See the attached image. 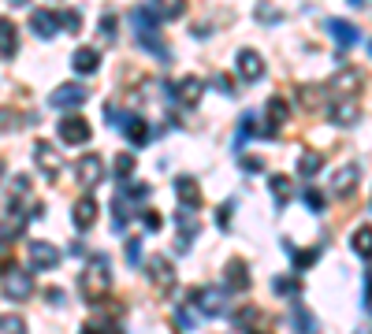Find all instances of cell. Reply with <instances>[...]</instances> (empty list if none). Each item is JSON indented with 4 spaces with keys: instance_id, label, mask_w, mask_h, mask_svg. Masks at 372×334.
I'll return each mask as SVG.
<instances>
[{
    "instance_id": "obj_10",
    "label": "cell",
    "mask_w": 372,
    "mask_h": 334,
    "mask_svg": "<svg viewBox=\"0 0 372 334\" xmlns=\"http://www.w3.org/2000/svg\"><path fill=\"white\" fill-rule=\"evenodd\" d=\"M86 97H90V90L86 86H78V82H63V86H56L53 90V108H78V104H86Z\"/></svg>"
},
{
    "instance_id": "obj_53",
    "label": "cell",
    "mask_w": 372,
    "mask_h": 334,
    "mask_svg": "<svg viewBox=\"0 0 372 334\" xmlns=\"http://www.w3.org/2000/svg\"><path fill=\"white\" fill-rule=\"evenodd\" d=\"M368 53H372V41H368Z\"/></svg>"
},
{
    "instance_id": "obj_13",
    "label": "cell",
    "mask_w": 372,
    "mask_h": 334,
    "mask_svg": "<svg viewBox=\"0 0 372 334\" xmlns=\"http://www.w3.org/2000/svg\"><path fill=\"white\" fill-rule=\"evenodd\" d=\"M235 71H238V78L242 82H257L265 75V60L253 53V48H242V53L235 56Z\"/></svg>"
},
{
    "instance_id": "obj_16",
    "label": "cell",
    "mask_w": 372,
    "mask_h": 334,
    "mask_svg": "<svg viewBox=\"0 0 372 334\" xmlns=\"http://www.w3.org/2000/svg\"><path fill=\"white\" fill-rule=\"evenodd\" d=\"M358 182H361V167H358V163H346V167H339V171H335L331 193H335V197H350L354 190H358Z\"/></svg>"
},
{
    "instance_id": "obj_41",
    "label": "cell",
    "mask_w": 372,
    "mask_h": 334,
    "mask_svg": "<svg viewBox=\"0 0 372 334\" xmlns=\"http://www.w3.org/2000/svg\"><path fill=\"white\" fill-rule=\"evenodd\" d=\"M142 223H145V230H160V215H156L153 208H145V212H142Z\"/></svg>"
},
{
    "instance_id": "obj_11",
    "label": "cell",
    "mask_w": 372,
    "mask_h": 334,
    "mask_svg": "<svg viewBox=\"0 0 372 334\" xmlns=\"http://www.w3.org/2000/svg\"><path fill=\"white\" fill-rule=\"evenodd\" d=\"M75 178L78 182H83V186H97V182H101L105 178V160L101 156H97V153H90V156H83V160H78L75 163Z\"/></svg>"
},
{
    "instance_id": "obj_39",
    "label": "cell",
    "mask_w": 372,
    "mask_h": 334,
    "mask_svg": "<svg viewBox=\"0 0 372 334\" xmlns=\"http://www.w3.org/2000/svg\"><path fill=\"white\" fill-rule=\"evenodd\" d=\"M26 119H19V115H15V112H0V130H15V126H23Z\"/></svg>"
},
{
    "instance_id": "obj_17",
    "label": "cell",
    "mask_w": 372,
    "mask_h": 334,
    "mask_svg": "<svg viewBox=\"0 0 372 334\" xmlns=\"http://www.w3.org/2000/svg\"><path fill=\"white\" fill-rule=\"evenodd\" d=\"M145 264H149V279L156 282L160 290H171L175 286V264L168 257H149Z\"/></svg>"
},
{
    "instance_id": "obj_5",
    "label": "cell",
    "mask_w": 372,
    "mask_h": 334,
    "mask_svg": "<svg viewBox=\"0 0 372 334\" xmlns=\"http://www.w3.org/2000/svg\"><path fill=\"white\" fill-rule=\"evenodd\" d=\"M34 163H38V171L45 178H53V182L63 171V156H60V149L53 141H34Z\"/></svg>"
},
{
    "instance_id": "obj_7",
    "label": "cell",
    "mask_w": 372,
    "mask_h": 334,
    "mask_svg": "<svg viewBox=\"0 0 372 334\" xmlns=\"http://www.w3.org/2000/svg\"><path fill=\"white\" fill-rule=\"evenodd\" d=\"M56 134H60V141H63V145H86L93 130H90V123L83 119V115H60Z\"/></svg>"
},
{
    "instance_id": "obj_12",
    "label": "cell",
    "mask_w": 372,
    "mask_h": 334,
    "mask_svg": "<svg viewBox=\"0 0 372 334\" xmlns=\"http://www.w3.org/2000/svg\"><path fill=\"white\" fill-rule=\"evenodd\" d=\"M265 115H268V119H265L261 134H265V138H272V134H280V126L290 119V104H287L283 97H272V100H268V108H265Z\"/></svg>"
},
{
    "instance_id": "obj_40",
    "label": "cell",
    "mask_w": 372,
    "mask_h": 334,
    "mask_svg": "<svg viewBox=\"0 0 372 334\" xmlns=\"http://www.w3.org/2000/svg\"><path fill=\"white\" fill-rule=\"evenodd\" d=\"M101 38H105V41H112V38H116V15H112V11H108L105 19H101Z\"/></svg>"
},
{
    "instance_id": "obj_35",
    "label": "cell",
    "mask_w": 372,
    "mask_h": 334,
    "mask_svg": "<svg viewBox=\"0 0 372 334\" xmlns=\"http://www.w3.org/2000/svg\"><path fill=\"white\" fill-rule=\"evenodd\" d=\"M0 334H26V323L19 316H0Z\"/></svg>"
},
{
    "instance_id": "obj_38",
    "label": "cell",
    "mask_w": 372,
    "mask_h": 334,
    "mask_svg": "<svg viewBox=\"0 0 372 334\" xmlns=\"http://www.w3.org/2000/svg\"><path fill=\"white\" fill-rule=\"evenodd\" d=\"M305 205H309L313 212H324V193H320V190H305Z\"/></svg>"
},
{
    "instance_id": "obj_45",
    "label": "cell",
    "mask_w": 372,
    "mask_h": 334,
    "mask_svg": "<svg viewBox=\"0 0 372 334\" xmlns=\"http://www.w3.org/2000/svg\"><path fill=\"white\" fill-rule=\"evenodd\" d=\"M11 190H15V193H26V190H30V178H26V175L11 178Z\"/></svg>"
},
{
    "instance_id": "obj_31",
    "label": "cell",
    "mask_w": 372,
    "mask_h": 334,
    "mask_svg": "<svg viewBox=\"0 0 372 334\" xmlns=\"http://www.w3.org/2000/svg\"><path fill=\"white\" fill-rule=\"evenodd\" d=\"M290 327H294V334H313L317 327H313V316L305 312V308H294L290 312Z\"/></svg>"
},
{
    "instance_id": "obj_23",
    "label": "cell",
    "mask_w": 372,
    "mask_h": 334,
    "mask_svg": "<svg viewBox=\"0 0 372 334\" xmlns=\"http://www.w3.org/2000/svg\"><path fill=\"white\" fill-rule=\"evenodd\" d=\"M30 30H34L38 38H53V33L60 30V15L56 11H34L30 15Z\"/></svg>"
},
{
    "instance_id": "obj_46",
    "label": "cell",
    "mask_w": 372,
    "mask_h": 334,
    "mask_svg": "<svg viewBox=\"0 0 372 334\" xmlns=\"http://www.w3.org/2000/svg\"><path fill=\"white\" fill-rule=\"evenodd\" d=\"M361 301H365V305H372V271L365 275V297Z\"/></svg>"
},
{
    "instance_id": "obj_47",
    "label": "cell",
    "mask_w": 372,
    "mask_h": 334,
    "mask_svg": "<svg viewBox=\"0 0 372 334\" xmlns=\"http://www.w3.org/2000/svg\"><path fill=\"white\" fill-rule=\"evenodd\" d=\"M242 163H246V171H261V167H265L261 160H253V156H246V160H242Z\"/></svg>"
},
{
    "instance_id": "obj_15",
    "label": "cell",
    "mask_w": 372,
    "mask_h": 334,
    "mask_svg": "<svg viewBox=\"0 0 372 334\" xmlns=\"http://www.w3.org/2000/svg\"><path fill=\"white\" fill-rule=\"evenodd\" d=\"M175 227H179V238H175V253H190L193 234H198V220H193V212L179 208V212H175Z\"/></svg>"
},
{
    "instance_id": "obj_43",
    "label": "cell",
    "mask_w": 372,
    "mask_h": 334,
    "mask_svg": "<svg viewBox=\"0 0 372 334\" xmlns=\"http://www.w3.org/2000/svg\"><path fill=\"white\" fill-rule=\"evenodd\" d=\"M127 260H131V264L142 260V245H138V238H134V242H127Z\"/></svg>"
},
{
    "instance_id": "obj_22",
    "label": "cell",
    "mask_w": 372,
    "mask_h": 334,
    "mask_svg": "<svg viewBox=\"0 0 372 334\" xmlns=\"http://www.w3.org/2000/svg\"><path fill=\"white\" fill-rule=\"evenodd\" d=\"M328 115H331V123H339V126L358 123V100H354V97H346V100H335V104L328 108Z\"/></svg>"
},
{
    "instance_id": "obj_3",
    "label": "cell",
    "mask_w": 372,
    "mask_h": 334,
    "mask_svg": "<svg viewBox=\"0 0 372 334\" xmlns=\"http://www.w3.org/2000/svg\"><path fill=\"white\" fill-rule=\"evenodd\" d=\"M26 260H30V267H34V271H53V267L63 260V253H60L53 242L34 238V242L26 245Z\"/></svg>"
},
{
    "instance_id": "obj_4",
    "label": "cell",
    "mask_w": 372,
    "mask_h": 334,
    "mask_svg": "<svg viewBox=\"0 0 372 334\" xmlns=\"http://www.w3.org/2000/svg\"><path fill=\"white\" fill-rule=\"evenodd\" d=\"M26 223H30V208L19 205V200H11V205L0 212V234H4V242L19 238V234L26 230Z\"/></svg>"
},
{
    "instance_id": "obj_28",
    "label": "cell",
    "mask_w": 372,
    "mask_h": 334,
    "mask_svg": "<svg viewBox=\"0 0 372 334\" xmlns=\"http://www.w3.org/2000/svg\"><path fill=\"white\" fill-rule=\"evenodd\" d=\"M350 245H354V253H358V257L372 260V227H368V223H361L358 230H354V238H350Z\"/></svg>"
},
{
    "instance_id": "obj_36",
    "label": "cell",
    "mask_w": 372,
    "mask_h": 334,
    "mask_svg": "<svg viewBox=\"0 0 372 334\" xmlns=\"http://www.w3.org/2000/svg\"><path fill=\"white\" fill-rule=\"evenodd\" d=\"M60 23H63V30H68V33H78V30H83V15L71 8V11H63V15H60Z\"/></svg>"
},
{
    "instance_id": "obj_14",
    "label": "cell",
    "mask_w": 372,
    "mask_h": 334,
    "mask_svg": "<svg viewBox=\"0 0 372 334\" xmlns=\"http://www.w3.org/2000/svg\"><path fill=\"white\" fill-rule=\"evenodd\" d=\"M175 197H179V205L186 212H198L201 208V186H198V178L179 175V178H175Z\"/></svg>"
},
{
    "instance_id": "obj_2",
    "label": "cell",
    "mask_w": 372,
    "mask_h": 334,
    "mask_svg": "<svg viewBox=\"0 0 372 334\" xmlns=\"http://www.w3.org/2000/svg\"><path fill=\"white\" fill-rule=\"evenodd\" d=\"M78 286H83V297L90 301V305H101V301L112 293V267L105 257H93L86 264L83 279H78Z\"/></svg>"
},
{
    "instance_id": "obj_1",
    "label": "cell",
    "mask_w": 372,
    "mask_h": 334,
    "mask_svg": "<svg viewBox=\"0 0 372 334\" xmlns=\"http://www.w3.org/2000/svg\"><path fill=\"white\" fill-rule=\"evenodd\" d=\"M131 23H134V33H138V45L145 48V53H153L160 63H168L171 56H168V45L160 41V30H156V15L149 11V8H134L131 11Z\"/></svg>"
},
{
    "instance_id": "obj_27",
    "label": "cell",
    "mask_w": 372,
    "mask_h": 334,
    "mask_svg": "<svg viewBox=\"0 0 372 334\" xmlns=\"http://www.w3.org/2000/svg\"><path fill=\"white\" fill-rule=\"evenodd\" d=\"M320 167H324V156H320L317 149H305V153H298V175L302 178H313Z\"/></svg>"
},
{
    "instance_id": "obj_30",
    "label": "cell",
    "mask_w": 372,
    "mask_h": 334,
    "mask_svg": "<svg viewBox=\"0 0 372 334\" xmlns=\"http://www.w3.org/2000/svg\"><path fill=\"white\" fill-rule=\"evenodd\" d=\"M149 4H153L156 19H179L183 8H186V0H149Z\"/></svg>"
},
{
    "instance_id": "obj_32",
    "label": "cell",
    "mask_w": 372,
    "mask_h": 334,
    "mask_svg": "<svg viewBox=\"0 0 372 334\" xmlns=\"http://www.w3.org/2000/svg\"><path fill=\"white\" fill-rule=\"evenodd\" d=\"M272 290H276L280 297H298V293H302V286H298V279H287V275H280V279H272Z\"/></svg>"
},
{
    "instance_id": "obj_33",
    "label": "cell",
    "mask_w": 372,
    "mask_h": 334,
    "mask_svg": "<svg viewBox=\"0 0 372 334\" xmlns=\"http://www.w3.org/2000/svg\"><path fill=\"white\" fill-rule=\"evenodd\" d=\"M131 175H134V156H131V153L116 156V178H119V182H131Z\"/></svg>"
},
{
    "instance_id": "obj_42",
    "label": "cell",
    "mask_w": 372,
    "mask_h": 334,
    "mask_svg": "<svg viewBox=\"0 0 372 334\" xmlns=\"http://www.w3.org/2000/svg\"><path fill=\"white\" fill-rule=\"evenodd\" d=\"M175 327H179V330H193V316L190 312H175Z\"/></svg>"
},
{
    "instance_id": "obj_9",
    "label": "cell",
    "mask_w": 372,
    "mask_h": 334,
    "mask_svg": "<svg viewBox=\"0 0 372 334\" xmlns=\"http://www.w3.org/2000/svg\"><path fill=\"white\" fill-rule=\"evenodd\" d=\"M228 290L223 286H201V290H193V305H198V312L205 316H220L223 308H228Z\"/></svg>"
},
{
    "instance_id": "obj_52",
    "label": "cell",
    "mask_w": 372,
    "mask_h": 334,
    "mask_svg": "<svg viewBox=\"0 0 372 334\" xmlns=\"http://www.w3.org/2000/svg\"><path fill=\"white\" fill-rule=\"evenodd\" d=\"M0 182H4V163H0Z\"/></svg>"
},
{
    "instance_id": "obj_48",
    "label": "cell",
    "mask_w": 372,
    "mask_h": 334,
    "mask_svg": "<svg viewBox=\"0 0 372 334\" xmlns=\"http://www.w3.org/2000/svg\"><path fill=\"white\" fill-rule=\"evenodd\" d=\"M48 305H63V290H48Z\"/></svg>"
},
{
    "instance_id": "obj_50",
    "label": "cell",
    "mask_w": 372,
    "mask_h": 334,
    "mask_svg": "<svg viewBox=\"0 0 372 334\" xmlns=\"http://www.w3.org/2000/svg\"><path fill=\"white\" fill-rule=\"evenodd\" d=\"M8 4H11V8H23V4H26V0H8Z\"/></svg>"
},
{
    "instance_id": "obj_24",
    "label": "cell",
    "mask_w": 372,
    "mask_h": 334,
    "mask_svg": "<svg viewBox=\"0 0 372 334\" xmlns=\"http://www.w3.org/2000/svg\"><path fill=\"white\" fill-rule=\"evenodd\" d=\"M223 282H228V286L223 290H250V267L242 264V260H235V264H228V275H223Z\"/></svg>"
},
{
    "instance_id": "obj_49",
    "label": "cell",
    "mask_w": 372,
    "mask_h": 334,
    "mask_svg": "<svg viewBox=\"0 0 372 334\" xmlns=\"http://www.w3.org/2000/svg\"><path fill=\"white\" fill-rule=\"evenodd\" d=\"M0 271H8V245H0Z\"/></svg>"
},
{
    "instance_id": "obj_37",
    "label": "cell",
    "mask_w": 372,
    "mask_h": 334,
    "mask_svg": "<svg viewBox=\"0 0 372 334\" xmlns=\"http://www.w3.org/2000/svg\"><path fill=\"white\" fill-rule=\"evenodd\" d=\"M317 257H320V249H302V253H294V271L298 267H313Z\"/></svg>"
},
{
    "instance_id": "obj_21",
    "label": "cell",
    "mask_w": 372,
    "mask_h": 334,
    "mask_svg": "<svg viewBox=\"0 0 372 334\" xmlns=\"http://www.w3.org/2000/svg\"><path fill=\"white\" fill-rule=\"evenodd\" d=\"M19 53V30L11 19H0V60H11Z\"/></svg>"
},
{
    "instance_id": "obj_51",
    "label": "cell",
    "mask_w": 372,
    "mask_h": 334,
    "mask_svg": "<svg viewBox=\"0 0 372 334\" xmlns=\"http://www.w3.org/2000/svg\"><path fill=\"white\" fill-rule=\"evenodd\" d=\"M350 4H354V8H365V4H368V0H350Z\"/></svg>"
},
{
    "instance_id": "obj_8",
    "label": "cell",
    "mask_w": 372,
    "mask_h": 334,
    "mask_svg": "<svg viewBox=\"0 0 372 334\" xmlns=\"http://www.w3.org/2000/svg\"><path fill=\"white\" fill-rule=\"evenodd\" d=\"M168 97L183 108H198V100L205 97V86H201V78L190 75V78H179L175 86H168Z\"/></svg>"
},
{
    "instance_id": "obj_18",
    "label": "cell",
    "mask_w": 372,
    "mask_h": 334,
    "mask_svg": "<svg viewBox=\"0 0 372 334\" xmlns=\"http://www.w3.org/2000/svg\"><path fill=\"white\" fill-rule=\"evenodd\" d=\"M71 220H75V230H90L97 223V200L93 197H78L75 200V208H71Z\"/></svg>"
},
{
    "instance_id": "obj_19",
    "label": "cell",
    "mask_w": 372,
    "mask_h": 334,
    "mask_svg": "<svg viewBox=\"0 0 372 334\" xmlns=\"http://www.w3.org/2000/svg\"><path fill=\"white\" fill-rule=\"evenodd\" d=\"M324 26H328V33H331V38H335L339 45H343V48L358 45V38H361V33H358V26H354V23H346V19H328Z\"/></svg>"
},
{
    "instance_id": "obj_44",
    "label": "cell",
    "mask_w": 372,
    "mask_h": 334,
    "mask_svg": "<svg viewBox=\"0 0 372 334\" xmlns=\"http://www.w3.org/2000/svg\"><path fill=\"white\" fill-rule=\"evenodd\" d=\"M78 334H116V330H112V327H105V323H90V327H83Z\"/></svg>"
},
{
    "instance_id": "obj_34",
    "label": "cell",
    "mask_w": 372,
    "mask_h": 334,
    "mask_svg": "<svg viewBox=\"0 0 372 334\" xmlns=\"http://www.w3.org/2000/svg\"><path fill=\"white\" fill-rule=\"evenodd\" d=\"M257 19H261V23H280L283 11L276 4H268V0H261V4H257Z\"/></svg>"
},
{
    "instance_id": "obj_20",
    "label": "cell",
    "mask_w": 372,
    "mask_h": 334,
    "mask_svg": "<svg viewBox=\"0 0 372 334\" xmlns=\"http://www.w3.org/2000/svg\"><path fill=\"white\" fill-rule=\"evenodd\" d=\"M131 215H134V205L127 200V193H116V200H112V230L123 234L127 223H131Z\"/></svg>"
},
{
    "instance_id": "obj_6",
    "label": "cell",
    "mask_w": 372,
    "mask_h": 334,
    "mask_svg": "<svg viewBox=\"0 0 372 334\" xmlns=\"http://www.w3.org/2000/svg\"><path fill=\"white\" fill-rule=\"evenodd\" d=\"M30 293H34V275H30L26 267H8L4 271V297L30 301Z\"/></svg>"
},
{
    "instance_id": "obj_26",
    "label": "cell",
    "mask_w": 372,
    "mask_h": 334,
    "mask_svg": "<svg viewBox=\"0 0 372 334\" xmlns=\"http://www.w3.org/2000/svg\"><path fill=\"white\" fill-rule=\"evenodd\" d=\"M268 190L272 197H276V205H290V197H294V182H290L287 175H268Z\"/></svg>"
},
{
    "instance_id": "obj_25",
    "label": "cell",
    "mask_w": 372,
    "mask_h": 334,
    "mask_svg": "<svg viewBox=\"0 0 372 334\" xmlns=\"http://www.w3.org/2000/svg\"><path fill=\"white\" fill-rule=\"evenodd\" d=\"M71 67H75L78 75H93L97 67H101V56H97V48H75Z\"/></svg>"
},
{
    "instance_id": "obj_29",
    "label": "cell",
    "mask_w": 372,
    "mask_h": 334,
    "mask_svg": "<svg viewBox=\"0 0 372 334\" xmlns=\"http://www.w3.org/2000/svg\"><path fill=\"white\" fill-rule=\"evenodd\" d=\"M361 71H358V67H346V71H339L335 78H331V86L339 90V93H354V86H361Z\"/></svg>"
}]
</instances>
